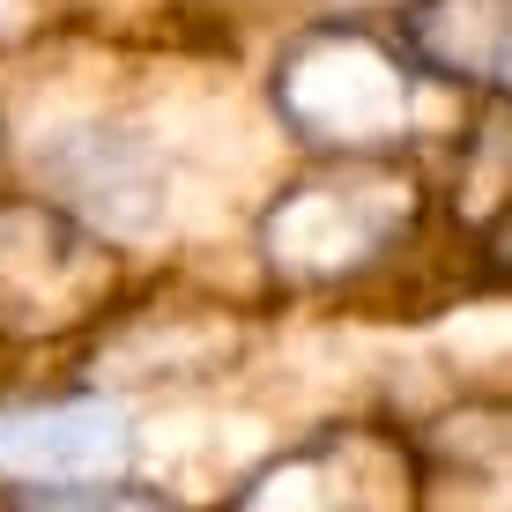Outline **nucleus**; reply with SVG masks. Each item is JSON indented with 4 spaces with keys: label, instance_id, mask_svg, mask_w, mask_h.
<instances>
[{
    "label": "nucleus",
    "instance_id": "39448f33",
    "mask_svg": "<svg viewBox=\"0 0 512 512\" xmlns=\"http://www.w3.org/2000/svg\"><path fill=\"white\" fill-rule=\"evenodd\" d=\"M364 475H372V446H312L245 490L238 512H379L364 498Z\"/></svg>",
    "mask_w": 512,
    "mask_h": 512
},
{
    "label": "nucleus",
    "instance_id": "20e7f679",
    "mask_svg": "<svg viewBox=\"0 0 512 512\" xmlns=\"http://www.w3.org/2000/svg\"><path fill=\"white\" fill-rule=\"evenodd\" d=\"M401 52H409L416 75L498 90L505 82V0H416Z\"/></svg>",
    "mask_w": 512,
    "mask_h": 512
},
{
    "label": "nucleus",
    "instance_id": "7ed1b4c3",
    "mask_svg": "<svg viewBox=\"0 0 512 512\" xmlns=\"http://www.w3.org/2000/svg\"><path fill=\"white\" fill-rule=\"evenodd\" d=\"M119 461H127V416L112 401H52V409L0 416V475L75 490L112 475Z\"/></svg>",
    "mask_w": 512,
    "mask_h": 512
},
{
    "label": "nucleus",
    "instance_id": "f03ea898",
    "mask_svg": "<svg viewBox=\"0 0 512 512\" xmlns=\"http://www.w3.org/2000/svg\"><path fill=\"white\" fill-rule=\"evenodd\" d=\"M112 297V245L67 208H0V334H60Z\"/></svg>",
    "mask_w": 512,
    "mask_h": 512
},
{
    "label": "nucleus",
    "instance_id": "423d86ee",
    "mask_svg": "<svg viewBox=\"0 0 512 512\" xmlns=\"http://www.w3.org/2000/svg\"><path fill=\"white\" fill-rule=\"evenodd\" d=\"M30 512H179L156 490H112V483H75V490H38Z\"/></svg>",
    "mask_w": 512,
    "mask_h": 512
},
{
    "label": "nucleus",
    "instance_id": "f257e3e1",
    "mask_svg": "<svg viewBox=\"0 0 512 512\" xmlns=\"http://www.w3.org/2000/svg\"><path fill=\"white\" fill-rule=\"evenodd\" d=\"M282 119L290 134H305L312 149H349L372 156L386 141L416 127V67L409 52L372 38L364 23H327L312 38L290 45L282 60Z\"/></svg>",
    "mask_w": 512,
    "mask_h": 512
}]
</instances>
